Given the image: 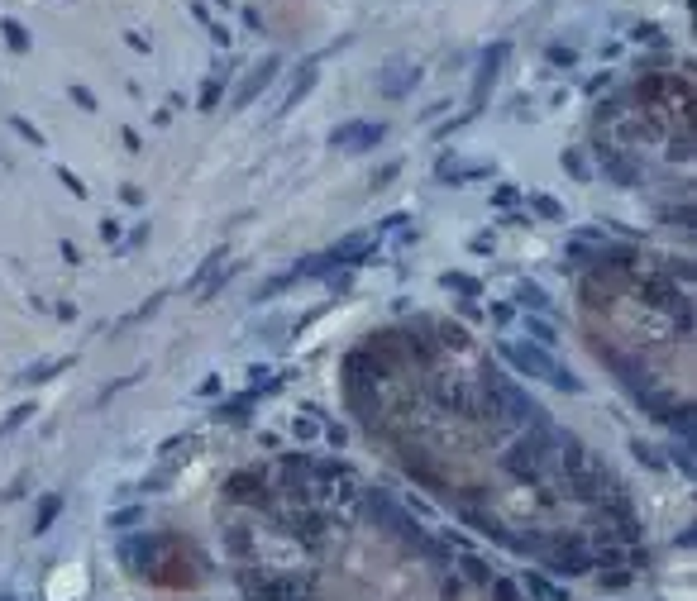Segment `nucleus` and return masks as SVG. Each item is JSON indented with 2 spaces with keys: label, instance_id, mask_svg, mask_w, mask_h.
<instances>
[{
  "label": "nucleus",
  "instance_id": "1",
  "mask_svg": "<svg viewBox=\"0 0 697 601\" xmlns=\"http://www.w3.org/2000/svg\"><path fill=\"white\" fill-rule=\"evenodd\" d=\"M497 354L507 358L521 377H540V382L559 386V391H583V382H578V377H573V372H568V368H563V363L549 354V349H535V344H511V339H502V344H497Z\"/></svg>",
  "mask_w": 697,
  "mask_h": 601
},
{
  "label": "nucleus",
  "instance_id": "2",
  "mask_svg": "<svg viewBox=\"0 0 697 601\" xmlns=\"http://www.w3.org/2000/svg\"><path fill=\"white\" fill-rule=\"evenodd\" d=\"M387 138V124H368V120H353V124H339L330 134V148H348V153H363Z\"/></svg>",
  "mask_w": 697,
  "mask_h": 601
},
{
  "label": "nucleus",
  "instance_id": "3",
  "mask_svg": "<svg viewBox=\"0 0 697 601\" xmlns=\"http://www.w3.org/2000/svg\"><path fill=\"white\" fill-rule=\"evenodd\" d=\"M507 53H511L507 38H502V43H492V48L483 53V62H478V82H473V110H468V115H478V110L487 106V91H492V82H497V72H502Z\"/></svg>",
  "mask_w": 697,
  "mask_h": 601
},
{
  "label": "nucleus",
  "instance_id": "4",
  "mask_svg": "<svg viewBox=\"0 0 697 601\" xmlns=\"http://www.w3.org/2000/svg\"><path fill=\"white\" fill-rule=\"evenodd\" d=\"M373 253H377V239H368V234H344L325 258H330V268H335V263H339V268H363Z\"/></svg>",
  "mask_w": 697,
  "mask_h": 601
},
{
  "label": "nucleus",
  "instance_id": "5",
  "mask_svg": "<svg viewBox=\"0 0 697 601\" xmlns=\"http://www.w3.org/2000/svg\"><path fill=\"white\" fill-rule=\"evenodd\" d=\"M277 67H282V62H277V57H263V62H258V67H253V72H248V82L239 86V96H234V110H244V106H253V96H258V91H263V86L272 82V77H277Z\"/></svg>",
  "mask_w": 697,
  "mask_h": 601
},
{
  "label": "nucleus",
  "instance_id": "6",
  "mask_svg": "<svg viewBox=\"0 0 697 601\" xmlns=\"http://www.w3.org/2000/svg\"><path fill=\"white\" fill-rule=\"evenodd\" d=\"M602 363H607V368H617L621 382L640 386V391H645V382H649V377H645V368L635 363V358H626V354H612V349H602Z\"/></svg>",
  "mask_w": 697,
  "mask_h": 601
},
{
  "label": "nucleus",
  "instance_id": "7",
  "mask_svg": "<svg viewBox=\"0 0 697 601\" xmlns=\"http://www.w3.org/2000/svg\"><path fill=\"white\" fill-rule=\"evenodd\" d=\"M258 401V391H244V396H230V401H220L215 406V420H230V425H244L248 420V410Z\"/></svg>",
  "mask_w": 697,
  "mask_h": 601
},
{
  "label": "nucleus",
  "instance_id": "8",
  "mask_svg": "<svg viewBox=\"0 0 697 601\" xmlns=\"http://www.w3.org/2000/svg\"><path fill=\"white\" fill-rule=\"evenodd\" d=\"M292 535L296 540H306L311 549H321L325 544V520L311 516V511H306V516H292Z\"/></svg>",
  "mask_w": 697,
  "mask_h": 601
},
{
  "label": "nucleus",
  "instance_id": "9",
  "mask_svg": "<svg viewBox=\"0 0 697 601\" xmlns=\"http://www.w3.org/2000/svg\"><path fill=\"white\" fill-rule=\"evenodd\" d=\"M592 263H602V248H592L588 239H573L563 248V268H592Z\"/></svg>",
  "mask_w": 697,
  "mask_h": 601
},
{
  "label": "nucleus",
  "instance_id": "10",
  "mask_svg": "<svg viewBox=\"0 0 697 601\" xmlns=\"http://www.w3.org/2000/svg\"><path fill=\"white\" fill-rule=\"evenodd\" d=\"M516 300H521L526 310H535V315H544V310L554 305V300H549V291H544L540 282H521V287H516Z\"/></svg>",
  "mask_w": 697,
  "mask_h": 601
},
{
  "label": "nucleus",
  "instance_id": "11",
  "mask_svg": "<svg viewBox=\"0 0 697 601\" xmlns=\"http://www.w3.org/2000/svg\"><path fill=\"white\" fill-rule=\"evenodd\" d=\"M526 334L535 339V349H554V344H559V334H554V325H549L544 315H530V310H526Z\"/></svg>",
  "mask_w": 697,
  "mask_h": 601
},
{
  "label": "nucleus",
  "instance_id": "12",
  "mask_svg": "<svg viewBox=\"0 0 697 601\" xmlns=\"http://www.w3.org/2000/svg\"><path fill=\"white\" fill-rule=\"evenodd\" d=\"M521 582H526V592H530V597H540V601H573L568 592H559L549 577H540V573H526Z\"/></svg>",
  "mask_w": 697,
  "mask_h": 601
},
{
  "label": "nucleus",
  "instance_id": "13",
  "mask_svg": "<svg viewBox=\"0 0 697 601\" xmlns=\"http://www.w3.org/2000/svg\"><path fill=\"white\" fill-rule=\"evenodd\" d=\"M439 287H444V291H458V296H468V300L483 296L478 277H468V273H444V277H439Z\"/></svg>",
  "mask_w": 697,
  "mask_h": 601
},
{
  "label": "nucleus",
  "instance_id": "14",
  "mask_svg": "<svg viewBox=\"0 0 697 601\" xmlns=\"http://www.w3.org/2000/svg\"><path fill=\"white\" fill-rule=\"evenodd\" d=\"M57 516H62V496H43V501H38V516H34V535H48Z\"/></svg>",
  "mask_w": 697,
  "mask_h": 601
},
{
  "label": "nucleus",
  "instance_id": "15",
  "mask_svg": "<svg viewBox=\"0 0 697 601\" xmlns=\"http://www.w3.org/2000/svg\"><path fill=\"white\" fill-rule=\"evenodd\" d=\"M397 72H402V77H382V96H406V86L421 82V67H402V62H397Z\"/></svg>",
  "mask_w": 697,
  "mask_h": 601
},
{
  "label": "nucleus",
  "instance_id": "16",
  "mask_svg": "<svg viewBox=\"0 0 697 601\" xmlns=\"http://www.w3.org/2000/svg\"><path fill=\"white\" fill-rule=\"evenodd\" d=\"M77 358H48V363H38V368H29L20 382H48V377H57V372H67Z\"/></svg>",
  "mask_w": 697,
  "mask_h": 601
},
{
  "label": "nucleus",
  "instance_id": "17",
  "mask_svg": "<svg viewBox=\"0 0 697 601\" xmlns=\"http://www.w3.org/2000/svg\"><path fill=\"white\" fill-rule=\"evenodd\" d=\"M220 263H225V248H215L211 258H206V263H201V268L191 273V282H187V287H191V291H201V287H206V282H211V277L220 273Z\"/></svg>",
  "mask_w": 697,
  "mask_h": 601
},
{
  "label": "nucleus",
  "instance_id": "18",
  "mask_svg": "<svg viewBox=\"0 0 697 601\" xmlns=\"http://www.w3.org/2000/svg\"><path fill=\"white\" fill-rule=\"evenodd\" d=\"M311 86H316V67H306V72H301V82H296L292 91H287V101H282V110H277V115H287V110H296V106H301V96H306Z\"/></svg>",
  "mask_w": 697,
  "mask_h": 601
},
{
  "label": "nucleus",
  "instance_id": "19",
  "mask_svg": "<svg viewBox=\"0 0 697 601\" xmlns=\"http://www.w3.org/2000/svg\"><path fill=\"white\" fill-rule=\"evenodd\" d=\"M607 172L617 177L621 187H635V182H640V177H635V167L626 163V158H617V153H607Z\"/></svg>",
  "mask_w": 697,
  "mask_h": 601
},
{
  "label": "nucleus",
  "instance_id": "20",
  "mask_svg": "<svg viewBox=\"0 0 697 601\" xmlns=\"http://www.w3.org/2000/svg\"><path fill=\"white\" fill-rule=\"evenodd\" d=\"M248 487H258V477H253V472H239V477L230 482V496H234V501H258ZM258 506H263V501H258Z\"/></svg>",
  "mask_w": 697,
  "mask_h": 601
},
{
  "label": "nucleus",
  "instance_id": "21",
  "mask_svg": "<svg viewBox=\"0 0 697 601\" xmlns=\"http://www.w3.org/2000/svg\"><path fill=\"white\" fill-rule=\"evenodd\" d=\"M143 520V511L139 506H125V511H110V530H129V525H139Z\"/></svg>",
  "mask_w": 697,
  "mask_h": 601
},
{
  "label": "nucleus",
  "instance_id": "22",
  "mask_svg": "<svg viewBox=\"0 0 697 601\" xmlns=\"http://www.w3.org/2000/svg\"><path fill=\"white\" fill-rule=\"evenodd\" d=\"M463 573L473 577V582H492V568H487L483 558H473V553H463Z\"/></svg>",
  "mask_w": 697,
  "mask_h": 601
},
{
  "label": "nucleus",
  "instance_id": "23",
  "mask_svg": "<svg viewBox=\"0 0 697 601\" xmlns=\"http://www.w3.org/2000/svg\"><path fill=\"white\" fill-rule=\"evenodd\" d=\"M530 205H535L544 219H559V215H563V205L554 201V196H530Z\"/></svg>",
  "mask_w": 697,
  "mask_h": 601
},
{
  "label": "nucleus",
  "instance_id": "24",
  "mask_svg": "<svg viewBox=\"0 0 697 601\" xmlns=\"http://www.w3.org/2000/svg\"><path fill=\"white\" fill-rule=\"evenodd\" d=\"M487 587H492V597H497V601H521V592H516V582H507V577H492Z\"/></svg>",
  "mask_w": 697,
  "mask_h": 601
},
{
  "label": "nucleus",
  "instance_id": "25",
  "mask_svg": "<svg viewBox=\"0 0 697 601\" xmlns=\"http://www.w3.org/2000/svg\"><path fill=\"white\" fill-rule=\"evenodd\" d=\"M29 415H34V406H15V410H10V415H5V425H0V435H5V430H20V425H24Z\"/></svg>",
  "mask_w": 697,
  "mask_h": 601
},
{
  "label": "nucleus",
  "instance_id": "26",
  "mask_svg": "<svg viewBox=\"0 0 697 601\" xmlns=\"http://www.w3.org/2000/svg\"><path fill=\"white\" fill-rule=\"evenodd\" d=\"M5 38H10V48H29V38H24V29L15 24V20H5Z\"/></svg>",
  "mask_w": 697,
  "mask_h": 601
},
{
  "label": "nucleus",
  "instance_id": "27",
  "mask_svg": "<svg viewBox=\"0 0 697 601\" xmlns=\"http://www.w3.org/2000/svg\"><path fill=\"white\" fill-rule=\"evenodd\" d=\"M492 205H497V210L516 205V187H497V191H492Z\"/></svg>",
  "mask_w": 697,
  "mask_h": 601
},
{
  "label": "nucleus",
  "instance_id": "28",
  "mask_svg": "<svg viewBox=\"0 0 697 601\" xmlns=\"http://www.w3.org/2000/svg\"><path fill=\"white\" fill-rule=\"evenodd\" d=\"M626 582H631V573H602V587H607V592H621Z\"/></svg>",
  "mask_w": 697,
  "mask_h": 601
},
{
  "label": "nucleus",
  "instance_id": "29",
  "mask_svg": "<svg viewBox=\"0 0 697 601\" xmlns=\"http://www.w3.org/2000/svg\"><path fill=\"white\" fill-rule=\"evenodd\" d=\"M215 106H220V82H211L201 91V110H215Z\"/></svg>",
  "mask_w": 697,
  "mask_h": 601
},
{
  "label": "nucleus",
  "instance_id": "30",
  "mask_svg": "<svg viewBox=\"0 0 697 601\" xmlns=\"http://www.w3.org/2000/svg\"><path fill=\"white\" fill-rule=\"evenodd\" d=\"M563 167H568V172H573V177H578V182H583V177H588V167H583V158H578V153H563Z\"/></svg>",
  "mask_w": 697,
  "mask_h": 601
},
{
  "label": "nucleus",
  "instance_id": "31",
  "mask_svg": "<svg viewBox=\"0 0 697 601\" xmlns=\"http://www.w3.org/2000/svg\"><path fill=\"white\" fill-rule=\"evenodd\" d=\"M57 177H62V187H67V191H72V196H86V187H81V177H72V172H67V167H62V172H57Z\"/></svg>",
  "mask_w": 697,
  "mask_h": 601
},
{
  "label": "nucleus",
  "instance_id": "32",
  "mask_svg": "<svg viewBox=\"0 0 697 601\" xmlns=\"http://www.w3.org/2000/svg\"><path fill=\"white\" fill-rule=\"evenodd\" d=\"M549 62H568V67H573V62H578V53H573V48H549Z\"/></svg>",
  "mask_w": 697,
  "mask_h": 601
},
{
  "label": "nucleus",
  "instance_id": "33",
  "mask_svg": "<svg viewBox=\"0 0 697 601\" xmlns=\"http://www.w3.org/2000/svg\"><path fill=\"white\" fill-rule=\"evenodd\" d=\"M635 458L649 463V468H664V463H659V454H654V449H645V444H635Z\"/></svg>",
  "mask_w": 697,
  "mask_h": 601
},
{
  "label": "nucleus",
  "instance_id": "34",
  "mask_svg": "<svg viewBox=\"0 0 697 601\" xmlns=\"http://www.w3.org/2000/svg\"><path fill=\"white\" fill-rule=\"evenodd\" d=\"M397 172H402V167H397V163H387V167H382V172H377V177H373V187H387V182L397 177Z\"/></svg>",
  "mask_w": 697,
  "mask_h": 601
},
{
  "label": "nucleus",
  "instance_id": "35",
  "mask_svg": "<svg viewBox=\"0 0 697 601\" xmlns=\"http://www.w3.org/2000/svg\"><path fill=\"white\" fill-rule=\"evenodd\" d=\"M72 101H77L81 110H96V101H91V91H81V86H72Z\"/></svg>",
  "mask_w": 697,
  "mask_h": 601
},
{
  "label": "nucleus",
  "instance_id": "36",
  "mask_svg": "<svg viewBox=\"0 0 697 601\" xmlns=\"http://www.w3.org/2000/svg\"><path fill=\"white\" fill-rule=\"evenodd\" d=\"M296 439H316V420H296Z\"/></svg>",
  "mask_w": 697,
  "mask_h": 601
},
{
  "label": "nucleus",
  "instance_id": "37",
  "mask_svg": "<svg viewBox=\"0 0 697 601\" xmlns=\"http://www.w3.org/2000/svg\"><path fill=\"white\" fill-rule=\"evenodd\" d=\"M101 239H106V244H115V239H120V224H115V219H106V224H101Z\"/></svg>",
  "mask_w": 697,
  "mask_h": 601
},
{
  "label": "nucleus",
  "instance_id": "38",
  "mask_svg": "<svg viewBox=\"0 0 697 601\" xmlns=\"http://www.w3.org/2000/svg\"><path fill=\"white\" fill-rule=\"evenodd\" d=\"M125 148H129V153H143V138H139L134 129H125Z\"/></svg>",
  "mask_w": 697,
  "mask_h": 601
},
{
  "label": "nucleus",
  "instance_id": "39",
  "mask_svg": "<svg viewBox=\"0 0 697 601\" xmlns=\"http://www.w3.org/2000/svg\"><path fill=\"white\" fill-rule=\"evenodd\" d=\"M325 439H330L335 449H344V430H339V425H330V430H325Z\"/></svg>",
  "mask_w": 697,
  "mask_h": 601
},
{
  "label": "nucleus",
  "instance_id": "40",
  "mask_svg": "<svg viewBox=\"0 0 697 601\" xmlns=\"http://www.w3.org/2000/svg\"><path fill=\"white\" fill-rule=\"evenodd\" d=\"M631 563H635V568H649V549H631Z\"/></svg>",
  "mask_w": 697,
  "mask_h": 601
},
{
  "label": "nucleus",
  "instance_id": "41",
  "mask_svg": "<svg viewBox=\"0 0 697 601\" xmlns=\"http://www.w3.org/2000/svg\"><path fill=\"white\" fill-rule=\"evenodd\" d=\"M0 601H15V597H5V592H0Z\"/></svg>",
  "mask_w": 697,
  "mask_h": 601
}]
</instances>
